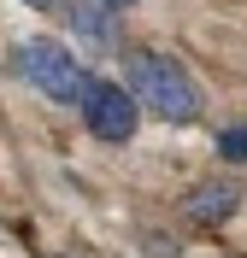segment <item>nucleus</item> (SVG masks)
Listing matches in <instances>:
<instances>
[{
  "mask_svg": "<svg viewBox=\"0 0 247 258\" xmlns=\"http://www.w3.org/2000/svg\"><path fill=\"white\" fill-rule=\"evenodd\" d=\"M77 112H82V123H88V135L124 147L135 135V88H118V82H106V77H88Z\"/></svg>",
  "mask_w": 247,
  "mask_h": 258,
  "instance_id": "3",
  "label": "nucleus"
},
{
  "mask_svg": "<svg viewBox=\"0 0 247 258\" xmlns=\"http://www.w3.org/2000/svg\"><path fill=\"white\" fill-rule=\"evenodd\" d=\"M235 206H241V188L235 182H206V188H194L188 194V223H200V229H218L224 217H235Z\"/></svg>",
  "mask_w": 247,
  "mask_h": 258,
  "instance_id": "4",
  "label": "nucleus"
},
{
  "mask_svg": "<svg viewBox=\"0 0 247 258\" xmlns=\"http://www.w3.org/2000/svg\"><path fill=\"white\" fill-rule=\"evenodd\" d=\"M124 82H130L135 100H141L153 117H165V123H194L200 106H206L200 82L188 77V64L165 59V53H147V47L124 53Z\"/></svg>",
  "mask_w": 247,
  "mask_h": 258,
  "instance_id": "1",
  "label": "nucleus"
},
{
  "mask_svg": "<svg viewBox=\"0 0 247 258\" xmlns=\"http://www.w3.org/2000/svg\"><path fill=\"white\" fill-rule=\"evenodd\" d=\"M30 6H47V0H30Z\"/></svg>",
  "mask_w": 247,
  "mask_h": 258,
  "instance_id": "8",
  "label": "nucleus"
},
{
  "mask_svg": "<svg viewBox=\"0 0 247 258\" xmlns=\"http://www.w3.org/2000/svg\"><path fill=\"white\" fill-rule=\"evenodd\" d=\"M12 71L24 77V88H35V94L53 100V106H77L82 88H88V71H82L59 41H47V35L24 41V47L12 53Z\"/></svg>",
  "mask_w": 247,
  "mask_h": 258,
  "instance_id": "2",
  "label": "nucleus"
},
{
  "mask_svg": "<svg viewBox=\"0 0 247 258\" xmlns=\"http://www.w3.org/2000/svg\"><path fill=\"white\" fill-rule=\"evenodd\" d=\"M218 159H230V164H247V123H230V129H218Z\"/></svg>",
  "mask_w": 247,
  "mask_h": 258,
  "instance_id": "6",
  "label": "nucleus"
},
{
  "mask_svg": "<svg viewBox=\"0 0 247 258\" xmlns=\"http://www.w3.org/2000/svg\"><path fill=\"white\" fill-rule=\"evenodd\" d=\"M112 6H118V12H124V6H135V0H112Z\"/></svg>",
  "mask_w": 247,
  "mask_h": 258,
  "instance_id": "7",
  "label": "nucleus"
},
{
  "mask_svg": "<svg viewBox=\"0 0 247 258\" xmlns=\"http://www.w3.org/2000/svg\"><path fill=\"white\" fill-rule=\"evenodd\" d=\"M118 6L112 0H71V30L82 35V41H94V47H112L118 41Z\"/></svg>",
  "mask_w": 247,
  "mask_h": 258,
  "instance_id": "5",
  "label": "nucleus"
}]
</instances>
